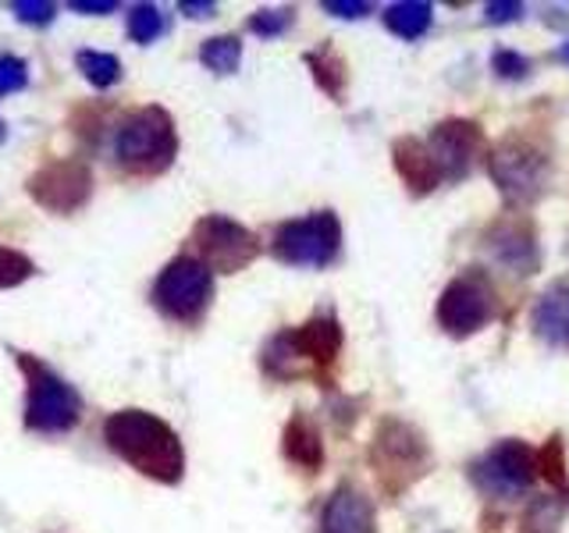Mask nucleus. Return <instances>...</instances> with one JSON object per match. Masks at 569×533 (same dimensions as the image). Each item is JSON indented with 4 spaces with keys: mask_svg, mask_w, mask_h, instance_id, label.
<instances>
[{
    "mask_svg": "<svg viewBox=\"0 0 569 533\" xmlns=\"http://www.w3.org/2000/svg\"><path fill=\"white\" fill-rule=\"evenodd\" d=\"M103 441L136 473L160 480V484H178L186 473L182 438L160 416L147 413V409H121V413L107 416Z\"/></svg>",
    "mask_w": 569,
    "mask_h": 533,
    "instance_id": "1",
    "label": "nucleus"
},
{
    "mask_svg": "<svg viewBox=\"0 0 569 533\" xmlns=\"http://www.w3.org/2000/svg\"><path fill=\"white\" fill-rule=\"evenodd\" d=\"M488 171L495 178L498 192H502L509 203H538L551 178L548 139H541L530 129L509 132L506 139L495 142V150L488 157Z\"/></svg>",
    "mask_w": 569,
    "mask_h": 533,
    "instance_id": "2",
    "label": "nucleus"
},
{
    "mask_svg": "<svg viewBox=\"0 0 569 533\" xmlns=\"http://www.w3.org/2000/svg\"><path fill=\"white\" fill-rule=\"evenodd\" d=\"M370 466L378 473V484L388 497H399L431 466V449L413 423L388 416L378 423V434L370 444Z\"/></svg>",
    "mask_w": 569,
    "mask_h": 533,
    "instance_id": "3",
    "label": "nucleus"
},
{
    "mask_svg": "<svg viewBox=\"0 0 569 533\" xmlns=\"http://www.w3.org/2000/svg\"><path fill=\"white\" fill-rule=\"evenodd\" d=\"M114 157L132 174H160L178 157V132L164 107H142L121 121L114 139Z\"/></svg>",
    "mask_w": 569,
    "mask_h": 533,
    "instance_id": "4",
    "label": "nucleus"
},
{
    "mask_svg": "<svg viewBox=\"0 0 569 533\" xmlns=\"http://www.w3.org/2000/svg\"><path fill=\"white\" fill-rule=\"evenodd\" d=\"M26 373V426L40 434H64L82 416V399L64 378H58L47 363L32 355H18Z\"/></svg>",
    "mask_w": 569,
    "mask_h": 533,
    "instance_id": "5",
    "label": "nucleus"
},
{
    "mask_svg": "<svg viewBox=\"0 0 569 533\" xmlns=\"http://www.w3.org/2000/svg\"><path fill=\"white\" fill-rule=\"evenodd\" d=\"M342 352V328L335 316H313L296 331L278 334L263 352V363L274 378H299L307 366H331Z\"/></svg>",
    "mask_w": 569,
    "mask_h": 533,
    "instance_id": "6",
    "label": "nucleus"
},
{
    "mask_svg": "<svg viewBox=\"0 0 569 533\" xmlns=\"http://www.w3.org/2000/svg\"><path fill=\"white\" fill-rule=\"evenodd\" d=\"M274 257L292 266H328L342 249V224L331 210H317L310 218L284 221L274 231Z\"/></svg>",
    "mask_w": 569,
    "mask_h": 533,
    "instance_id": "7",
    "label": "nucleus"
},
{
    "mask_svg": "<svg viewBox=\"0 0 569 533\" xmlns=\"http://www.w3.org/2000/svg\"><path fill=\"white\" fill-rule=\"evenodd\" d=\"M210 295H213V278L196 257L171 260L153 284L157 310L171 320H182V324H192V320L203 316V310L210 306Z\"/></svg>",
    "mask_w": 569,
    "mask_h": 533,
    "instance_id": "8",
    "label": "nucleus"
},
{
    "mask_svg": "<svg viewBox=\"0 0 569 533\" xmlns=\"http://www.w3.org/2000/svg\"><path fill=\"white\" fill-rule=\"evenodd\" d=\"M435 313H438L441 331H449L456 338L477 334L498 313L495 284L488 281V274H480V271L459 274V278H452L449 284H445Z\"/></svg>",
    "mask_w": 569,
    "mask_h": 533,
    "instance_id": "9",
    "label": "nucleus"
},
{
    "mask_svg": "<svg viewBox=\"0 0 569 533\" xmlns=\"http://www.w3.org/2000/svg\"><path fill=\"white\" fill-rule=\"evenodd\" d=\"M533 473H538V455H533L520 438H506L491 444L470 466V480L488 497H520L530 491Z\"/></svg>",
    "mask_w": 569,
    "mask_h": 533,
    "instance_id": "10",
    "label": "nucleus"
},
{
    "mask_svg": "<svg viewBox=\"0 0 569 533\" xmlns=\"http://www.w3.org/2000/svg\"><path fill=\"white\" fill-rule=\"evenodd\" d=\"M192 245L200 253L196 260L207 271H221V274H236L260 257V239L253 231L231 218H221V213H210V218H203L192 228Z\"/></svg>",
    "mask_w": 569,
    "mask_h": 533,
    "instance_id": "11",
    "label": "nucleus"
},
{
    "mask_svg": "<svg viewBox=\"0 0 569 533\" xmlns=\"http://www.w3.org/2000/svg\"><path fill=\"white\" fill-rule=\"evenodd\" d=\"M26 189L40 207L53 213H71L89 200V192H93V171H89L82 160H53V164L40 168L29 178Z\"/></svg>",
    "mask_w": 569,
    "mask_h": 533,
    "instance_id": "12",
    "label": "nucleus"
},
{
    "mask_svg": "<svg viewBox=\"0 0 569 533\" xmlns=\"http://www.w3.org/2000/svg\"><path fill=\"white\" fill-rule=\"evenodd\" d=\"M480 124L477 121H467V118H449V121H438L431 139H427V150H431L435 164L441 171L445 182H459V178H467L473 160L480 153Z\"/></svg>",
    "mask_w": 569,
    "mask_h": 533,
    "instance_id": "13",
    "label": "nucleus"
},
{
    "mask_svg": "<svg viewBox=\"0 0 569 533\" xmlns=\"http://www.w3.org/2000/svg\"><path fill=\"white\" fill-rule=\"evenodd\" d=\"M485 245L495 263L509 266L512 274H530L538 266V235L527 218H498L485 231Z\"/></svg>",
    "mask_w": 569,
    "mask_h": 533,
    "instance_id": "14",
    "label": "nucleus"
},
{
    "mask_svg": "<svg viewBox=\"0 0 569 533\" xmlns=\"http://www.w3.org/2000/svg\"><path fill=\"white\" fill-rule=\"evenodd\" d=\"M320 533H373V505L352 484L335 487L320 512Z\"/></svg>",
    "mask_w": 569,
    "mask_h": 533,
    "instance_id": "15",
    "label": "nucleus"
},
{
    "mask_svg": "<svg viewBox=\"0 0 569 533\" xmlns=\"http://www.w3.org/2000/svg\"><path fill=\"white\" fill-rule=\"evenodd\" d=\"M391 164H396L399 178L413 195H427L445 182L431 150H427V142H420L413 135H402L391 142Z\"/></svg>",
    "mask_w": 569,
    "mask_h": 533,
    "instance_id": "16",
    "label": "nucleus"
},
{
    "mask_svg": "<svg viewBox=\"0 0 569 533\" xmlns=\"http://www.w3.org/2000/svg\"><path fill=\"white\" fill-rule=\"evenodd\" d=\"M281 449H284V459L296 462V466H302V470H310V473L325 466V441H320L317 423L302 413H296L289 423H284Z\"/></svg>",
    "mask_w": 569,
    "mask_h": 533,
    "instance_id": "17",
    "label": "nucleus"
},
{
    "mask_svg": "<svg viewBox=\"0 0 569 533\" xmlns=\"http://www.w3.org/2000/svg\"><path fill=\"white\" fill-rule=\"evenodd\" d=\"M533 331H538L545 342L569 349V281L548 289L538 306H533Z\"/></svg>",
    "mask_w": 569,
    "mask_h": 533,
    "instance_id": "18",
    "label": "nucleus"
},
{
    "mask_svg": "<svg viewBox=\"0 0 569 533\" xmlns=\"http://www.w3.org/2000/svg\"><path fill=\"white\" fill-rule=\"evenodd\" d=\"M435 8L427 0H399L385 11V26L388 32H396L399 40H417L427 29H431Z\"/></svg>",
    "mask_w": 569,
    "mask_h": 533,
    "instance_id": "19",
    "label": "nucleus"
},
{
    "mask_svg": "<svg viewBox=\"0 0 569 533\" xmlns=\"http://www.w3.org/2000/svg\"><path fill=\"white\" fill-rule=\"evenodd\" d=\"M307 64L313 68V79L317 86L325 89L331 100H342L346 97V82H349V68L346 61L338 58L331 47H320V50H310L307 53Z\"/></svg>",
    "mask_w": 569,
    "mask_h": 533,
    "instance_id": "20",
    "label": "nucleus"
},
{
    "mask_svg": "<svg viewBox=\"0 0 569 533\" xmlns=\"http://www.w3.org/2000/svg\"><path fill=\"white\" fill-rule=\"evenodd\" d=\"M200 61L213 71V76H231L242 61V43L239 36H213L200 47Z\"/></svg>",
    "mask_w": 569,
    "mask_h": 533,
    "instance_id": "21",
    "label": "nucleus"
},
{
    "mask_svg": "<svg viewBox=\"0 0 569 533\" xmlns=\"http://www.w3.org/2000/svg\"><path fill=\"white\" fill-rule=\"evenodd\" d=\"M76 64H79L82 76H86L89 82H93V86H100V89L114 86V82L121 79V61L114 58V53H103V50H79V53H76Z\"/></svg>",
    "mask_w": 569,
    "mask_h": 533,
    "instance_id": "22",
    "label": "nucleus"
},
{
    "mask_svg": "<svg viewBox=\"0 0 569 533\" xmlns=\"http://www.w3.org/2000/svg\"><path fill=\"white\" fill-rule=\"evenodd\" d=\"M538 470L545 473V480L551 487H559L569 497V473H566V444L562 434H551L545 441V449L538 452Z\"/></svg>",
    "mask_w": 569,
    "mask_h": 533,
    "instance_id": "23",
    "label": "nucleus"
},
{
    "mask_svg": "<svg viewBox=\"0 0 569 533\" xmlns=\"http://www.w3.org/2000/svg\"><path fill=\"white\" fill-rule=\"evenodd\" d=\"M164 32V14L157 4H136L129 11V36L136 43H153Z\"/></svg>",
    "mask_w": 569,
    "mask_h": 533,
    "instance_id": "24",
    "label": "nucleus"
},
{
    "mask_svg": "<svg viewBox=\"0 0 569 533\" xmlns=\"http://www.w3.org/2000/svg\"><path fill=\"white\" fill-rule=\"evenodd\" d=\"M32 260L22 257V253H14V249H4L0 245V289H14V284H22L32 278Z\"/></svg>",
    "mask_w": 569,
    "mask_h": 533,
    "instance_id": "25",
    "label": "nucleus"
},
{
    "mask_svg": "<svg viewBox=\"0 0 569 533\" xmlns=\"http://www.w3.org/2000/svg\"><path fill=\"white\" fill-rule=\"evenodd\" d=\"M562 520V512H559V502H551V497H538V502L530 505V512L523 515V533H556Z\"/></svg>",
    "mask_w": 569,
    "mask_h": 533,
    "instance_id": "26",
    "label": "nucleus"
},
{
    "mask_svg": "<svg viewBox=\"0 0 569 533\" xmlns=\"http://www.w3.org/2000/svg\"><path fill=\"white\" fill-rule=\"evenodd\" d=\"M292 18H296L292 8H263V11H257L253 18H249V29L271 40V36H281L284 29L292 26Z\"/></svg>",
    "mask_w": 569,
    "mask_h": 533,
    "instance_id": "27",
    "label": "nucleus"
},
{
    "mask_svg": "<svg viewBox=\"0 0 569 533\" xmlns=\"http://www.w3.org/2000/svg\"><path fill=\"white\" fill-rule=\"evenodd\" d=\"M29 82V68L22 58H14V53H0V97L8 93H18Z\"/></svg>",
    "mask_w": 569,
    "mask_h": 533,
    "instance_id": "28",
    "label": "nucleus"
},
{
    "mask_svg": "<svg viewBox=\"0 0 569 533\" xmlns=\"http://www.w3.org/2000/svg\"><path fill=\"white\" fill-rule=\"evenodd\" d=\"M491 68H495L498 79H523V76H530V61L523 58V53L509 50V47L491 53Z\"/></svg>",
    "mask_w": 569,
    "mask_h": 533,
    "instance_id": "29",
    "label": "nucleus"
},
{
    "mask_svg": "<svg viewBox=\"0 0 569 533\" xmlns=\"http://www.w3.org/2000/svg\"><path fill=\"white\" fill-rule=\"evenodd\" d=\"M11 11L18 14V22H26V26H50L53 14H58V8L47 4V0H14Z\"/></svg>",
    "mask_w": 569,
    "mask_h": 533,
    "instance_id": "30",
    "label": "nucleus"
},
{
    "mask_svg": "<svg viewBox=\"0 0 569 533\" xmlns=\"http://www.w3.org/2000/svg\"><path fill=\"white\" fill-rule=\"evenodd\" d=\"M523 14V4H516V0H491L485 8V18L491 26H502V22H516V18Z\"/></svg>",
    "mask_w": 569,
    "mask_h": 533,
    "instance_id": "31",
    "label": "nucleus"
},
{
    "mask_svg": "<svg viewBox=\"0 0 569 533\" xmlns=\"http://www.w3.org/2000/svg\"><path fill=\"white\" fill-rule=\"evenodd\" d=\"M325 11L338 18H363L370 14V4L367 0H325Z\"/></svg>",
    "mask_w": 569,
    "mask_h": 533,
    "instance_id": "32",
    "label": "nucleus"
},
{
    "mask_svg": "<svg viewBox=\"0 0 569 533\" xmlns=\"http://www.w3.org/2000/svg\"><path fill=\"white\" fill-rule=\"evenodd\" d=\"M68 8L82 11V14H111V11H118L114 0H71Z\"/></svg>",
    "mask_w": 569,
    "mask_h": 533,
    "instance_id": "33",
    "label": "nucleus"
},
{
    "mask_svg": "<svg viewBox=\"0 0 569 533\" xmlns=\"http://www.w3.org/2000/svg\"><path fill=\"white\" fill-rule=\"evenodd\" d=\"M178 8H182L189 18H210L213 11H218V4H210V0H182Z\"/></svg>",
    "mask_w": 569,
    "mask_h": 533,
    "instance_id": "34",
    "label": "nucleus"
},
{
    "mask_svg": "<svg viewBox=\"0 0 569 533\" xmlns=\"http://www.w3.org/2000/svg\"><path fill=\"white\" fill-rule=\"evenodd\" d=\"M559 61H566V64H569V43H562V47H559Z\"/></svg>",
    "mask_w": 569,
    "mask_h": 533,
    "instance_id": "35",
    "label": "nucleus"
},
{
    "mask_svg": "<svg viewBox=\"0 0 569 533\" xmlns=\"http://www.w3.org/2000/svg\"><path fill=\"white\" fill-rule=\"evenodd\" d=\"M8 139V124H4V118H0V142Z\"/></svg>",
    "mask_w": 569,
    "mask_h": 533,
    "instance_id": "36",
    "label": "nucleus"
}]
</instances>
